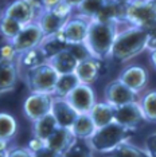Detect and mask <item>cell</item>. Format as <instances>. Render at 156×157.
<instances>
[{"label":"cell","instance_id":"cell-44","mask_svg":"<svg viewBox=\"0 0 156 157\" xmlns=\"http://www.w3.org/2000/svg\"><path fill=\"white\" fill-rule=\"evenodd\" d=\"M106 157H109V156H106Z\"/></svg>","mask_w":156,"mask_h":157},{"label":"cell","instance_id":"cell-25","mask_svg":"<svg viewBox=\"0 0 156 157\" xmlns=\"http://www.w3.org/2000/svg\"><path fill=\"white\" fill-rule=\"evenodd\" d=\"M140 108L143 110L145 121L156 124V90L145 91L139 99Z\"/></svg>","mask_w":156,"mask_h":157},{"label":"cell","instance_id":"cell-14","mask_svg":"<svg viewBox=\"0 0 156 157\" xmlns=\"http://www.w3.org/2000/svg\"><path fill=\"white\" fill-rule=\"evenodd\" d=\"M90 20L77 15L69 20L62 28V35L67 40V43H82L86 40L88 31H89Z\"/></svg>","mask_w":156,"mask_h":157},{"label":"cell","instance_id":"cell-41","mask_svg":"<svg viewBox=\"0 0 156 157\" xmlns=\"http://www.w3.org/2000/svg\"><path fill=\"white\" fill-rule=\"evenodd\" d=\"M65 2L67 3V4H70V6H72L74 10H77L78 7H80L81 4H82V2H84V0H65Z\"/></svg>","mask_w":156,"mask_h":157},{"label":"cell","instance_id":"cell-6","mask_svg":"<svg viewBox=\"0 0 156 157\" xmlns=\"http://www.w3.org/2000/svg\"><path fill=\"white\" fill-rule=\"evenodd\" d=\"M43 12L45 7L42 0H14L3 10V15L18 20L23 26L37 22Z\"/></svg>","mask_w":156,"mask_h":157},{"label":"cell","instance_id":"cell-21","mask_svg":"<svg viewBox=\"0 0 156 157\" xmlns=\"http://www.w3.org/2000/svg\"><path fill=\"white\" fill-rule=\"evenodd\" d=\"M89 114L93 122L96 124V126H97V129L106 126V125L115 121V108L106 101L96 102V105L93 106V109L90 110Z\"/></svg>","mask_w":156,"mask_h":157},{"label":"cell","instance_id":"cell-11","mask_svg":"<svg viewBox=\"0 0 156 157\" xmlns=\"http://www.w3.org/2000/svg\"><path fill=\"white\" fill-rule=\"evenodd\" d=\"M70 105L77 110L78 114H89L96 105V94L90 85L80 83L66 97Z\"/></svg>","mask_w":156,"mask_h":157},{"label":"cell","instance_id":"cell-37","mask_svg":"<svg viewBox=\"0 0 156 157\" xmlns=\"http://www.w3.org/2000/svg\"><path fill=\"white\" fill-rule=\"evenodd\" d=\"M43 146H46V141L45 140H42V138H39V137H34L30 140V142H28V145H27V149L30 151L31 153H34V152H37L39 151V149H42Z\"/></svg>","mask_w":156,"mask_h":157},{"label":"cell","instance_id":"cell-5","mask_svg":"<svg viewBox=\"0 0 156 157\" xmlns=\"http://www.w3.org/2000/svg\"><path fill=\"white\" fill-rule=\"evenodd\" d=\"M24 82L31 93L54 94L59 74L49 62H45L34 69L26 70L23 74Z\"/></svg>","mask_w":156,"mask_h":157},{"label":"cell","instance_id":"cell-3","mask_svg":"<svg viewBox=\"0 0 156 157\" xmlns=\"http://www.w3.org/2000/svg\"><path fill=\"white\" fill-rule=\"evenodd\" d=\"M135 130L127 126H123L119 122L113 121L106 126L98 128L96 133L89 140V145L94 152L108 155L113 149L123 142H127L131 137H133Z\"/></svg>","mask_w":156,"mask_h":157},{"label":"cell","instance_id":"cell-15","mask_svg":"<svg viewBox=\"0 0 156 157\" xmlns=\"http://www.w3.org/2000/svg\"><path fill=\"white\" fill-rule=\"evenodd\" d=\"M51 114L54 116L59 126L62 128H72L74 121L77 120L78 113L77 110L70 105V102L66 98H58L54 97L51 106Z\"/></svg>","mask_w":156,"mask_h":157},{"label":"cell","instance_id":"cell-13","mask_svg":"<svg viewBox=\"0 0 156 157\" xmlns=\"http://www.w3.org/2000/svg\"><path fill=\"white\" fill-rule=\"evenodd\" d=\"M119 79L139 94L148 83V71L141 65H128L119 74Z\"/></svg>","mask_w":156,"mask_h":157},{"label":"cell","instance_id":"cell-24","mask_svg":"<svg viewBox=\"0 0 156 157\" xmlns=\"http://www.w3.org/2000/svg\"><path fill=\"white\" fill-rule=\"evenodd\" d=\"M80 83H81L80 79H78V77L74 73L62 74V75H59L58 81H57L55 90H54V94L53 95L58 97V98H66Z\"/></svg>","mask_w":156,"mask_h":157},{"label":"cell","instance_id":"cell-32","mask_svg":"<svg viewBox=\"0 0 156 157\" xmlns=\"http://www.w3.org/2000/svg\"><path fill=\"white\" fill-rule=\"evenodd\" d=\"M20 54L18 52L16 47L14 46L11 40H4L3 39L2 48H0V62L6 60V62H14V60H19Z\"/></svg>","mask_w":156,"mask_h":157},{"label":"cell","instance_id":"cell-20","mask_svg":"<svg viewBox=\"0 0 156 157\" xmlns=\"http://www.w3.org/2000/svg\"><path fill=\"white\" fill-rule=\"evenodd\" d=\"M47 62L57 70V73H58L59 75L74 73L77 69V66H78V63H80L76 59V56H74L69 50H65V51L59 52L58 55L50 58Z\"/></svg>","mask_w":156,"mask_h":157},{"label":"cell","instance_id":"cell-16","mask_svg":"<svg viewBox=\"0 0 156 157\" xmlns=\"http://www.w3.org/2000/svg\"><path fill=\"white\" fill-rule=\"evenodd\" d=\"M76 141H77V138H76V136L73 134L72 129L58 126L54 133L46 140V145H47L49 148L57 151L58 153H61V155H63V153H66L76 144Z\"/></svg>","mask_w":156,"mask_h":157},{"label":"cell","instance_id":"cell-9","mask_svg":"<svg viewBox=\"0 0 156 157\" xmlns=\"http://www.w3.org/2000/svg\"><path fill=\"white\" fill-rule=\"evenodd\" d=\"M115 121L119 122L123 126H127L129 129L136 130L140 128L145 121V117L143 114V110L140 108L139 101L129 102L121 106H116L115 108Z\"/></svg>","mask_w":156,"mask_h":157},{"label":"cell","instance_id":"cell-43","mask_svg":"<svg viewBox=\"0 0 156 157\" xmlns=\"http://www.w3.org/2000/svg\"><path fill=\"white\" fill-rule=\"evenodd\" d=\"M151 2H152V3H154V4H155V6H156V0H151Z\"/></svg>","mask_w":156,"mask_h":157},{"label":"cell","instance_id":"cell-2","mask_svg":"<svg viewBox=\"0 0 156 157\" xmlns=\"http://www.w3.org/2000/svg\"><path fill=\"white\" fill-rule=\"evenodd\" d=\"M119 24L115 22H98L90 20L89 31L85 43L90 48L92 54L100 59H111L112 48L119 34Z\"/></svg>","mask_w":156,"mask_h":157},{"label":"cell","instance_id":"cell-42","mask_svg":"<svg viewBox=\"0 0 156 157\" xmlns=\"http://www.w3.org/2000/svg\"><path fill=\"white\" fill-rule=\"evenodd\" d=\"M150 60L151 65L154 66V69H156V50H151L150 51Z\"/></svg>","mask_w":156,"mask_h":157},{"label":"cell","instance_id":"cell-39","mask_svg":"<svg viewBox=\"0 0 156 157\" xmlns=\"http://www.w3.org/2000/svg\"><path fill=\"white\" fill-rule=\"evenodd\" d=\"M61 2L63 0H42V4L45 7V11H53Z\"/></svg>","mask_w":156,"mask_h":157},{"label":"cell","instance_id":"cell-1","mask_svg":"<svg viewBox=\"0 0 156 157\" xmlns=\"http://www.w3.org/2000/svg\"><path fill=\"white\" fill-rule=\"evenodd\" d=\"M151 34L140 27L131 26L119 31L112 48L111 59L115 63H127L147 50Z\"/></svg>","mask_w":156,"mask_h":157},{"label":"cell","instance_id":"cell-19","mask_svg":"<svg viewBox=\"0 0 156 157\" xmlns=\"http://www.w3.org/2000/svg\"><path fill=\"white\" fill-rule=\"evenodd\" d=\"M70 129H72L73 134L76 136L77 140L89 141L92 136L97 130V126L93 122V120H92L90 114H78L77 120L74 121L73 126Z\"/></svg>","mask_w":156,"mask_h":157},{"label":"cell","instance_id":"cell-7","mask_svg":"<svg viewBox=\"0 0 156 157\" xmlns=\"http://www.w3.org/2000/svg\"><path fill=\"white\" fill-rule=\"evenodd\" d=\"M53 94H45V93H31L23 102V114L30 121L35 122L37 120L42 118L46 114L51 113L53 106Z\"/></svg>","mask_w":156,"mask_h":157},{"label":"cell","instance_id":"cell-29","mask_svg":"<svg viewBox=\"0 0 156 157\" xmlns=\"http://www.w3.org/2000/svg\"><path fill=\"white\" fill-rule=\"evenodd\" d=\"M108 2L109 0H84L82 4L77 8L78 15L88 20H93Z\"/></svg>","mask_w":156,"mask_h":157},{"label":"cell","instance_id":"cell-40","mask_svg":"<svg viewBox=\"0 0 156 157\" xmlns=\"http://www.w3.org/2000/svg\"><path fill=\"white\" fill-rule=\"evenodd\" d=\"M147 50H156V33L152 34L150 36V40H148V46H147Z\"/></svg>","mask_w":156,"mask_h":157},{"label":"cell","instance_id":"cell-28","mask_svg":"<svg viewBox=\"0 0 156 157\" xmlns=\"http://www.w3.org/2000/svg\"><path fill=\"white\" fill-rule=\"evenodd\" d=\"M23 24L19 23L18 20L12 19L10 16H6L2 13V19H0V30H2V35L4 40H14L20 31L23 30Z\"/></svg>","mask_w":156,"mask_h":157},{"label":"cell","instance_id":"cell-23","mask_svg":"<svg viewBox=\"0 0 156 157\" xmlns=\"http://www.w3.org/2000/svg\"><path fill=\"white\" fill-rule=\"evenodd\" d=\"M58 126L59 125L57 122V120L54 118V116H53L51 113H49L42 117V118H39L35 121V122H33V133L35 137H39L46 141L54 133Z\"/></svg>","mask_w":156,"mask_h":157},{"label":"cell","instance_id":"cell-4","mask_svg":"<svg viewBox=\"0 0 156 157\" xmlns=\"http://www.w3.org/2000/svg\"><path fill=\"white\" fill-rule=\"evenodd\" d=\"M125 23L156 33V6L151 0H131L127 3Z\"/></svg>","mask_w":156,"mask_h":157},{"label":"cell","instance_id":"cell-22","mask_svg":"<svg viewBox=\"0 0 156 157\" xmlns=\"http://www.w3.org/2000/svg\"><path fill=\"white\" fill-rule=\"evenodd\" d=\"M37 23L41 26L45 36H49V35H53V34L62 31V28L65 27V24L67 22L63 20L62 17H59L54 11H45L38 17Z\"/></svg>","mask_w":156,"mask_h":157},{"label":"cell","instance_id":"cell-30","mask_svg":"<svg viewBox=\"0 0 156 157\" xmlns=\"http://www.w3.org/2000/svg\"><path fill=\"white\" fill-rule=\"evenodd\" d=\"M106 156H109V157H151L150 153L145 151V148L141 149L139 146L129 144L128 141L120 144L116 149H113Z\"/></svg>","mask_w":156,"mask_h":157},{"label":"cell","instance_id":"cell-10","mask_svg":"<svg viewBox=\"0 0 156 157\" xmlns=\"http://www.w3.org/2000/svg\"><path fill=\"white\" fill-rule=\"evenodd\" d=\"M43 39H45V34L42 31L41 26L37 22H34L31 24L24 26L23 30L20 31V34L12 40V43L16 47L18 52L22 55L24 52L30 51V50L39 47V44L42 43Z\"/></svg>","mask_w":156,"mask_h":157},{"label":"cell","instance_id":"cell-33","mask_svg":"<svg viewBox=\"0 0 156 157\" xmlns=\"http://www.w3.org/2000/svg\"><path fill=\"white\" fill-rule=\"evenodd\" d=\"M67 50L76 56V59L78 62H82V60H86L94 56L85 42H82V43H70L67 46Z\"/></svg>","mask_w":156,"mask_h":157},{"label":"cell","instance_id":"cell-18","mask_svg":"<svg viewBox=\"0 0 156 157\" xmlns=\"http://www.w3.org/2000/svg\"><path fill=\"white\" fill-rule=\"evenodd\" d=\"M67 46H69V43H67V40L63 38L62 33L59 31V33H57V34L45 36L42 43L39 44V48L43 52L45 58L49 60L50 58H53V56L58 55L59 52L67 50Z\"/></svg>","mask_w":156,"mask_h":157},{"label":"cell","instance_id":"cell-38","mask_svg":"<svg viewBox=\"0 0 156 157\" xmlns=\"http://www.w3.org/2000/svg\"><path fill=\"white\" fill-rule=\"evenodd\" d=\"M8 157H33V156H31V152L27 148L15 146V148H10Z\"/></svg>","mask_w":156,"mask_h":157},{"label":"cell","instance_id":"cell-12","mask_svg":"<svg viewBox=\"0 0 156 157\" xmlns=\"http://www.w3.org/2000/svg\"><path fill=\"white\" fill-rule=\"evenodd\" d=\"M106 59L100 58H89L86 60L78 63L74 74L78 77L81 83L85 85H92L100 78L102 74L106 71Z\"/></svg>","mask_w":156,"mask_h":157},{"label":"cell","instance_id":"cell-31","mask_svg":"<svg viewBox=\"0 0 156 157\" xmlns=\"http://www.w3.org/2000/svg\"><path fill=\"white\" fill-rule=\"evenodd\" d=\"M62 157H93V149L89 144H85V141L77 140L76 144L66 153H63Z\"/></svg>","mask_w":156,"mask_h":157},{"label":"cell","instance_id":"cell-26","mask_svg":"<svg viewBox=\"0 0 156 157\" xmlns=\"http://www.w3.org/2000/svg\"><path fill=\"white\" fill-rule=\"evenodd\" d=\"M18 133V122L11 114L3 112L0 114V141L8 142L15 138Z\"/></svg>","mask_w":156,"mask_h":157},{"label":"cell","instance_id":"cell-35","mask_svg":"<svg viewBox=\"0 0 156 157\" xmlns=\"http://www.w3.org/2000/svg\"><path fill=\"white\" fill-rule=\"evenodd\" d=\"M31 156L33 157H62L61 153H58L57 151H54V149L49 148L47 145L43 146L42 149H39V151L31 153Z\"/></svg>","mask_w":156,"mask_h":157},{"label":"cell","instance_id":"cell-27","mask_svg":"<svg viewBox=\"0 0 156 157\" xmlns=\"http://www.w3.org/2000/svg\"><path fill=\"white\" fill-rule=\"evenodd\" d=\"M18 62H19L20 69L23 71H26V70L34 69V67L47 62V59L45 58V55H43V52L41 51V48L37 47V48H33V50H30V51L22 54L19 56V60H18Z\"/></svg>","mask_w":156,"mask_h":157},{"label":"cell","instance_id":"cell-36","mask_svg":"<svg viewBox=\"0 0 156 157\" xmlns=\"http://www.w3.org/2000/svg\"><path fill=\"white\" fill-rule=\"evenodd\" d=\"M145 151L151 157H156V132L145 138Z\"/></svg>","mask_w":156,"mask_h":157},{"label":"cell","instance_id":"cell-17","mask_svg":"<svg viewBox=\"0 0 156 157\" xmlns=\"http://www.w3.org/2000/svg\"><path fill=\"white\" fill-rule=\"evenodd\" d=\"M20 74L19 62L14 60V62H0V90L2 93H10L14 91L18 85Z\"/></svg>","mask_w":156,"mask_h":157},{"label":"cell","instance_id":"cell-8","mask_svg":"<svg viewBox=\"0 0 156 157\" xmlns=\"http://www.w3.org/2000/svg\"><path fill=\"white\" fill-rule=\"evenodd\" d=\"M104 98L108 103H111L113 108H116V106H121L129 102L139 101V94L135 93L132 89H129L125 83H123L117 78V79L111 81L105 86Z\"/></svg>","mask_w":156,"mask_h":157},{"label":"cell","instance_id":"cell-34","mask_svg":"<svg viewBox=\"0 0 156 157\" xmlns=\"http://www.w3.org/2000/svg\"><path fill=\"white\" fill-rule=\"evenodd\" d=\"M57 15H58L59 17H62L63 20H66V22H69L70 19H72V13L74 12V8L70 4H67V3L63 0V2H61L58 6L55 7L54 10H53Z\"/></svg>","mask_w":156,"mask_h":157}]
</instances>
